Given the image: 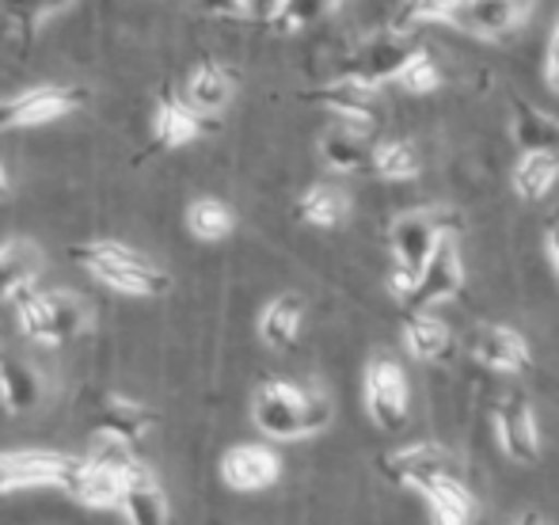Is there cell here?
<instances>
[{"instance_id":"obj_1","label":"cell","mask_w":559,"mask_h":525,"mask_svg":"<svg viewBox=\"0 0 559 525\" xmlns=\"http://www.w3.org/2000/svg\"><path fill=\"white\" fill-rule=\"evenodd\" d=\"M335 419V404L320 389H301L289 381H263L251 399V422L274 442H297L328 430Z\"/></svg>"},{"instance_id":"obj_2","label":"cell","mask_w":559,"mask_h":525,"mask_svg":"<svg viewBox=\"0 0 559 525\" xmlns=\"http://www.w3.org/2000/svg\"><path fill=\"white\" fill-rule=\"evenodd\" d=\"M73 263H81L92 278L126 297H164L171 289V274L160 263L118 240H84L73 248Z\"/></svg>"},{"instance_id":"obj_3","label":"cell","mask_w":559,"mask_h":525,"mask_svg":"<svg viewBox=\"0 0 559 525\" xmlns=\"http://www.w3.org/2000/svg\"><path fill=\"white\" fill-rule=\"evenodd\" d=\"M15 320H20V332L27 339L43 343V347H58V343H69L92 324L88 305L76 294H66V289H23L15 297Z\"/></svg>"},{"instance_id":"obj_4","label":"cell","mask_w":559,"mask_h":525,"mask_svg":"<svg viewBox=\"0 0 559 525\" xmlns=\"http://www.w3.org/2000/svg\"><path fill=\"white\" fill-rule=\"evenodd\" d=\"M145 468L126 453V445H115L104 457H84L81 468L73 473V480L66 484V491L73 499H81L84 506H96V511H107V506H118L126 484L138 480Z\"/></svg>"},{"instance_id":"obj_5","label":"cell","mask_w":559,"mask_h":525,"mask_svg":"<svg viewBox=\"0 0 559 525\" xmlns=\"http://www.w3.org/2000/svg\"><path fill=\"white\" fill-rule=\"evenodd\" d=\"M81 461V453L61 450H0V496L27 488H66Z\"/></svg>"},{"instance_id":"obj_6","label":"cell","mask_w":559,"mask_h":525,"mask_svg":"<svg viewBox=\"0 0 559 525\" xmlns=\"http://www.w3.org/2000/svg\"><path fill=\"white\" fill-rule=\"evenodd\" d=\"M453 232H456V214H445V210H412V214H400L389 229L396 266L415 278L419 266L435 255V248L445 237H453Z\"/></svg>"},{"instance_id":"obj_7","label":"cell","mask_w":559,"mask_h":525,"mask_svg":"<svg viewBox=\"0 0 559 525\" xmlns=\"http://www.w3.org/2000/svg\"><path fill=\"white\" fill-rule=\"evenodd\" d=\"M361 399H366L369 419L381 430L396 434L412 419V385H407V373L392 358H373L366 366V381H361Z\"/></svg>"},{"instance_id":"obj_8","label":"cell","mask_w":559,"mask_h":525,"mask_svg":"<svg viewBox=\"0 0 559 525\" xmlns=\"http://www.w3.org/2000/svg\"><path fill=\"white\" fill-rule=\"evenodd\" d=\"M81 107H84L81 88H69V84H38V88H27V92H20V96L0 99V133L50 127V122L66 119V115L81 111Z\"/></svg>"},{"instance_id":"obj_9","label":"cell","mask_w":559,"mask_h":525,"mask_svg":"<svg viewBox=\"0 0 559 525\" xmlns=\"http://www.w3.org/2000/svg\"><path fill=\"white\" fill-rule=\"evenodd\" d=\"M461 286H464L461 248H456V237H445L435 248V255L419 266V274L412 278V286H407V294L400 301H404L407 312H427L430 305H442L449 297L461 294Z\"/></svg>"},{"instance_id":"obj_10","label":"cell","mask_w":559,"mask_h":525,"mask_svg":"<svg viewBox=\"0 0 559 525\" xmlns=\"http://www.w3.org/2000/svg\"><path fill=\"white\" fill-rule=\"evenodd\" d=\"M381 473L389 476L392 484H400V488L419 491L423 484H430V480H464V461L456 457L453 450H445V445L423 442V445H407V450H396L392 457H384Z\"/></svg>"},{"instance_id":"obj_11","label":"cell","mask_w":559,"mask_h":525,"mask_svg":"<svg viewBox=\"0 0 559 525\" xmlns=\"http://www.w3.org/2000/svg\"><path fill=\"white\" fill-rule=\"evenodd\" d=\"M156 427V411L130 396L118 393H99L92 399V430L99 438H107L111 445H138L148 430Z\"/></svg>"},{"instance_id":"obj_12","label":"cell","mask_w":559,"mask_h":525,"mask_svg":"<svg viewBox=\"0 0 559 525\" xmlns=\"http://www.w3.org/2000/svg\"><path fill=\"white\" fill-rule=\"evenodd\" d=\"M419 50H423V46L415 43V38H404V35H396V31H392L389 38H377V43H369L366 50H361L338 76H350V81H358V84H366V88L377 92L381 84H396L400 73L407 69V61H412Z\"/></svg>"},{"instance_id":"obj_13","label":"cell","mask_w":559,"mask_h":525,"mask_svg":"<svg viewBox=\"0 0 559 525\" xmlns=\"http://www.w3.org/2000/svg\"><path fill=\"white\" fill-rule=\"evenodd\" d=\"M495 434L514 465H533L540 453V430L533 407L522 393H502L495 399Z\"/></svg>"},{"instance_id":"obj_14","label":"cell","mask_w":559,"mask_h":525,"mask_svg":"<svg viewBox=\"0 0 559 525\" xmlns=\"http://www.w3.org/2000/svg\"><path fill=\"white\" fill-rule=\"evenodd\" d=\"M533 0H461L449 15V27L472 38H502L530 15Z\"/></svg>"},{"instance_id":"obj_15","label":"cell","mask_w":559,"mask_h":525,"mask_svg":"<svg viewBox=\"0 0 559 525\" xmlns=\"http://www.w3.org/2000/svg\"><path fill=\"white\" fill-rule=\"evenodd\" d=\"M210 127H214V119H202L199 111H191L176 88H164L153 107V148H164V153L183 148L199 141L202 133H210Z\"/></svg>"},{"instance_id":"obj_16","label":"cell","mask_w":559,"mask_h":525,"mask_svg":"<svg viewBox=\"0 0 559 525\" xmlns=\"http://www.w3.org/2000/svg\"><path fill=\"white\" fill-rule=\"evenodd\" d=\"M282 476V461L271 445H233L222 457V480L233 491H266L271 484H278Z\"/></svg>"},{"instance_id":"obj_17","label":"cell","mask_w":559,"mask_h":525,"mask_svg":"<svg viewBox=\"0 0 559 525\" xmlns=\"http://www.w3.org/2000/svg\"><path fill=\"white\" fill-rule=\"evenodd\" d=\"M468 350L479 366L495 373H522L530 370L533 355L530 343L514 332V327H499V324H484L468 335Z\"/></svg>"},{"instance_id":"obj_18","label":"cell","mask_w":559,"mask_h":525,"mask_svg":"<svg viewBox=\"0 0 559 525\" xmlns=\"http://www.w3.org/2000/svg\"><path fill=\"white\" fill-rule=\"evenodd\" d=\"M309 99H317V104H324L328 111L338 115L343 119V127L358 130V133H369L377 127V92L366 88V84L350 81V76H338V81L324 84L320 92H312Z\"/></svg>"},{"instance_id":"obj_19","label":"cell","mask_w":559,"mask_h":525,"mask_svg":"<svg viewBox=\"0 0 559 525\" xmlns=\"http://www.w3.org/2000/svg\"><path fill=\"white\" fill-rule=\"evenodd\" d=\"M233 92H236V81L225 65L217 61H202L194 65V73L187 76V88L179 96L187 99L191 111H199L202 119H217L228 104H233Z\"/></svg>"},{"instance_id":"obj_20","label":"cell","mask_w":559,"mask_h":525,"mask_svg":"<svg viewBox=\"0 0 559 525\" xmlns=\"http://www.w3.org/2000/svg\"><path fill=\"white\" fill-rule=\"evenodd\" d=\"M0 404L12 415H27L43 404V378L15 355H0Z\"/></svg>"},{"instance_id":"obj_21","label":"cell","mask_w":559,"mask_h":525,"mask_svg":"<svg viewBox=\"0 0 559 525\" xmlns=\"http://www.w3.org/2000/svg\"><path fill=\"white\" fill-rule=\"evenodd\" d=\"M305 320V301L297 294H282L259 312V339L271 350H289L301 335Z\"/></svg>"},{"instance_id":"obj_22","label":"cell","mask_w":559,"mask_h":525,"mask_svg":"<svg viewBox=\"0 0 559 525\" xmlns=\"http://www.w3.org/2000/svg\"><path fill=\"white\" fill-rule=\"evenodd\" d=\"M404 343L419 362H445L453 355V332H449L445 320L430 317V312H407Z\"/></svg>"},{"instance_id":"obj_23","label":"cell","mask_w":559,"mask_h":525,"mask_svg":"<svg viewBox=\"0 0 559 525\" xmlns=\"http://www.w3.org/2000/svg\"><path fill=\"white\" fill-rule=\"evenodd\" d=\"M126 525H168V496L148 473H141L138 480L126 484L122 499H118Z\"/></svg>"},{"instance_id":"obj_24","label":"cell","mask_w":559,"mask_h":525,"mask_svg":"<svg viewBox=\"0 0 559 525\" xmlns=\"http://www.w3.org/2000/svg\"><path fill=\"white\" fill-rule=\"evenodd\" d=\"M419 496L427 499L435 525H472L476 518V499L464 480H430L419 488Z\"/></svg>"},{"instance_id":"obj_25","label":"cell","mask_w":559,"mask_h":525,"mask_svg":"<svg viewBox=\"0 0 559 525\" xmlns=\"http://www.w3.org/2000/svg\"><path fill=\"white\" fill-rule=\"evenodd\" d=\"M510 130H514V141L522 153L559 156V119L537 111V107L525 104V99H514V122H510Z\"/></svg>"},{"instance_id":"obj_26","label":"cell","mask_w":559,"mask_h":525,"mask_svg":"<svg viewBox=\"0 0 559 525\" xmlns=\"http://www.w3.org/2000/svg\"><path fill=\"white\" fill-rule=\"evenodd\" d=\"M373 148L366 145V133L350 127H335L320 138V160L328 164L338 176H350V171H366Z\"/></svg>"},{"instance_id":"obj_27","label":"cell","mask_w":559,"mask_h":525,"mask_svg":"<svg viewBox=\"0 0 559 525\" xmlns=\"http://www.w3.org/2000/svg\"><path fill=\"white\" fill-rule=\"evenodd\" d=\"M346 214H350V199L335 183H312L297 199V217L312 229H335V225L346 222Z\"/></svg>"},{"instance_id":"obj_28","label":"cell","mask_w":559,"mask_h":525,"mask_svg":"<svg viewBox=\"0 0 559 525\" xmlns=\"http://www.w3.org/2000/svg\"><path fill=\"white\" fill-rule=\"evenodd\" d=\"M38 248H31L27 240H12L0 248V301H15L23 289L35 286L38 278Z\"/></svg>"},{"instance_id":"obj_29","label":"cell","mask_w":559,"mask_h":525,"mask_svg":"<svg viewBox=\"0 0 559 525\" xmlns=\"http://www.w3.org/2000/svg\"><path fill=\"white\" fill-rule=\"evenodd\" d=\"M559 179V156L556 153H522V160L510 171V183H514L518 199L540 202Z\"/></svg>"},{"instance_id":"obj_30","label":"cell","mask_w":559,"mask_h":525,"mask_svg":"<svg viewBox=\"0 0 559 525\" xmlns=\"http://www.w3.org/2000/svg\"><path fill=\"white\" fill-rule=\"evenodd\" d=\"M187 229H191L194 240H206V244H217V240L233 237L236 229V214L225 206L222 199H194L187 206Z\"/></svg>"},{"instance_id":"obj_31","label":"cell","mask_w":559,"mask_h":525,"mask_svg":"<svg viewBox=\"0 0 559 525\" xmlns=\"http://www.w3.org/2000/svg\"><path fill=\"white\" fill-rule=\"evenodd\" d=\"M369 168H373L381 179H389V183H407V179L419 176L423 164H419V153H415L412 141L396 138V141H384V145L373 148Z\"/></svg>"},{"instance_id":"obj_32","label":"cell","mask_w":559,"mask_h":525,"mask_svg":"<svg viewBox=\"0 0 559 525\" xmlns=\"http://www.w3.org/2000/svg\"><path fill=\"white\" fill-rule=\"evenodd\" d=\"M343 0H274V12L266 15L274 31H305L317 20H324L332 8H338Z\"/></svg>"},{"instance_id":"obj_33","label":"cell","mask_w":559,"mask_h":525,"mask_svg":"<svg viewBox=\"0 0 559 525\" xmlns=\"http://www.w3.org/2000/svg\"><path fill=\"white\" fill-rule=\"evenodd\" d=\"M456 4H461V0H400L389 27L396 31V35H407V31L423 27V23H445Z\"/></svg>"},{"instance_id":"obj_34","label":"cell","mask_w":559,"mask_h":525,"mask_svg":"<svg viewBox=\"0 0 559 525\" xmlns=\"http://www.w3.org/2000/svg\"><path fill=\"white\" fill-rule=\"evenodd\" d=\"M400 88L412 92V96H430V92L442 88V69H438V61L430 58L427 50H419L412 61H407V69L400 73Z\"/></svg>"},{"instance_id":"obj_35","label":"cell","mask_w":559,"mask_h":525,"mask_svg":"<svg viewBox=\"0 0 559 525\" xmlns=\"http://www.w3.org/2000/svg\"><path fill=\"white\" fill-rule=\"evenodd\" d=\"M545 84L559 96V20L548 35V46H545Z\"/></svg>"},{"instance_id":"obj_36","label":"cell","mask_w":559,"mask_h":525,"mask_svg":"<svg viewBox=\"0 0 559 525\" xmlns=\"http://www.w3.org/2000/svg\"><path fill=\"white\" fill-rule=\"evenodd\" d=\"M199 8L214 20H248L240 0H199Z\"/></svg>"},{"instance_id":"obj_37","label":"cell","mask_w":559,"mask_h":525,"mask_svg":"<svg viewBox=\"0 0 559 525\" xmlns=\"http://www.w3.org/2000/svg\"><path fill=\"white\" fill-rule=\"evenodd\" d=\"M545 240H548V255H552V266H556V274H559V214L552 217V222H548Z\"/></svg>"},{"instance_id":"obj_38","label":"cell","mask_w":559,"mask_h":525,"mask_svg":"<svg viewBox=\"0 0 559 525\" xmlns=\"http://www.w3.org/2000/svg\"><path fill=\"white\" fill-rule=\"evenodd\" d=\"M8 199V171H4V164H0V202Z\"/></svg>"},{"instance_id":"obj_39","label":"cell","mask_w":559,"mask_h":525,"mask_svg":"<svg viewBox=\"0 0 559 525\" xmlns=\"http://www.w3.org/2000/svg\"><path fill=\"white\" fill-rule=\"evenodd\" d=\"M518 525H545V522H537V518H522Z\"/></svg>"}]
</instances>
